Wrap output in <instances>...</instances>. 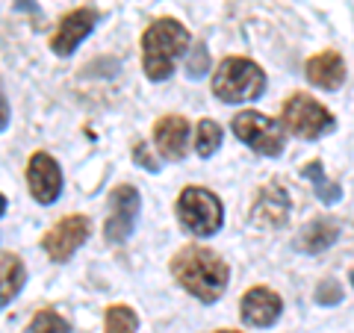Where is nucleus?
I'll return each instance as SVG.
<instances>
[{
    "instance_id": "2",
    "label": "nucleus",
    "mask_w": 354,
    "mask_h": 333,
    "mask_svg": "<svg viewBox=\"0 0 354 333\" xmlns=\"http://www.w3.org/2000/svg\"><path fill=\"white\" fill-rule=\"evenodd\" d=\"M189 48V30L174 18H160L142 36V62L151 80H169L174 62Z\"/></svg>"
},
{
    "instance_id": "12",
    "label": "nucleus",
    "mask_w": 354,
    "mask_h": 333,
    "mask_svg": "<svg viewBox=\"0 0 354 333\" xmlns=\"http://www.w3.org/2000/svg\"><path fill=\"white\" fill-rule=\"evenodd\" d=\"M186 142H189V124L183 115H165L153 127V145L165 160H183L186 157Z\"/></svg>"
},
{
    "instance_id": "20",
    "label": "nucleus",
    "mask_w": 354,
    "mask_h": 333,
    "mask_svg": "<svg viewBox=\"0 0 354 333\" xmlns=\"http://www.w3.org/2000/svg\"><path fill=\"white\" fill-rule=\"evenodd\" d=\"M27 333H71V327L59 313H53V310H41V313L30 321Z\"/></svg>"
},
{
    "instance_id": "24",
    "label": "nucleus",
    "mask_w": 354,
    "mask_h": 333,
    "mask_svg": "<svg viewBox=\"0 0 354 333\" xmlns=\"http://www.w3.org/2000/svg\"><path fill=\"white\" fill-rule=\"evenodd\" d=\"M6 124H9V106L3 101V95H0V130H6Z\"/></svg>"
},
{
    "instance_id": "27",
    "label": "nucleus",
    "mask_w": 354,
    "mask_h": 333,
    "mask_svg": "<svg viewBox=\"0 0 354 333\" xmlns=\"http://www.w3.org/2000/svg\"><path fill=\"white\" fill-rule=\"evenodd\" d=\"M351 283H354V274H351Z\"/></svg>"
},
{
    "instance_id": "18",
    "label": "nucleus",
    "mask_w": 354,
    "mask_h": 333,
    "mask_svg": "<svg viewBox=\"0 0 354 333\" xmlns=\"http://www.w3.org/2000/svg\"><path fill=\"white\" fill-rule=\"evenodd\" d=\"M304 177L316 186L319 201H325V204H337L339 198H342V189H339L334 180H328L325 171H322V165H319V162H310L307 169H304Z\"/></svg>"
},
{
    "instance_id": "13",
    "label": "nucleus",
    "mask_w": 354,
    "mask_h": 333,
    "mask_svg": "<svg viewBox=\"0 0 354 333\" xmlns=\"http://www.w3.org/2000/svg\"><path fill=\"white\" fill-rule=\"evenodd\" d=\"M286 216H290V198L281 186H269L263 189V195L257 198L254 204V213H251V221L260 227H281Z\"/></svg>"
},
{
    "instance_id": "11",
    "label": "nucleus",
    "mask_w": 354,
    "mask_h": 333,
    "mask_svg": "<svg viewBox=\"0 0 354 333\" xmlns=\"http://www.w3.org/2000/svg\"><path fill=\"white\" fill-rule=\"evenodd\" d=\"M242 318L248 321V325L254 327H269L274 325V321L281 318V310H283V301L278 292L266 289V286H254V289H248L245 295H242Z\"/></svg>"
},
{
    "instance_id": "4",
    "label": "nucleus",
    "mask_w": 354,
    "mask_h": 333,
    "mask_svg": "<svg viewBox=\"0 0 354 333\" xmlns=\"http://www.w3.org/2000/svg\"><path fill=\"white\" fill-rule=\"evenodd\" d=\"M177 216H180L183 227L195 233V236H213L221 230V221H225V209L221 201L201 186H189L183 189L180 201H177Z\"/></svg>"
},
{
    "instance_id": "23",
    "label": "nucleus",
    "mask_w": 354,
    "mask_h": 333,
    "mask_svg": "<svg viewBox=\"0 0 354 333\" xmlns=\"http://www.w3.org/2000/svg\"><path fill=\"white\" fill-rule=\"evenodd\" d=\"M136 160L145 165V169H151V171H157V162H153L151 157H148V148H145V142H139L136 145Z\"/></svg>"
},
{
    "instance_id": "9",
    "label": "nucleus",
    "mask_w": 354,
    "mask_h": 333,
    "mask_svg": "<svg viewBox=\"0 0 354 333\" xmlns=\"http://www.w3.org/2000/svg\"><path fill=\"white\" fill-rule=\"evenodd\" d=\"M86 236H88V218L68 216L48 230V236H44V251H48L50 260L65 263L86 242Z\"/></svg>"
},
{
    "instance_id": "3",
    "label": "nucleus",
    "mask_w": 354,
    "mask_h": 333,
    "mask_svg": "<svg viewBox=\"0 0 354 333\" xmlns=\"http://www.w3.org/2000/svg\"><path fill=\"white\" fill-rule=\"evenodd\" d=\"M266 88V74L257 62L245 57H227L213 77V92L225 104H242L260 97Z\"/></svg>"
},
{
    "instance_id": "1",
    "label": "nucleus",
    "mask_w": 354,
    "mask_h": 333,
    "mask_svg": "<svg viewBox=\"0 0 354 333\" xmlns=\"http://www.w3.org/2000/svg\"><path fill=\"white\" fill-rule=\"evenodd\" d=\"M171 274L177 277V283L183 286L189 295H195L198 301L213 304L218 301L227 289V263L218 257L216 251L201 248V245H186L177 257L171 260Z\"/></svg>"
},
{
    "instance_id": "5",
    "label": "nucleus",
    "mask_w": 354,
    "mask_h": 333,
    "mask_svg": "<svg viewBox=\"0 0 354 333\" xmlns=\"http://www.w3.org/2000/svg\"><path fill=\"white\" fill-rule=\"evenodd\" d=\"M283 127L298 139H319L334 130V115L310 95L295 92L283 104Z\"/></svg>"
},
{
    "instance_id": "21",
    "label": "nucleus",
    "mask_w": 354,
    "mask_h": 333,
    "mask_svg": "<svg viewBox=\"0 0 354 333\" xmlns=\"http://www.w3.org/2000/svg\"><path fill=\"white\" fill-rule=\"evenodd\" d=\"M207 68H209V57H207V50H204V48H195V50H192V57H189V65H186V71H189V77L195 80V77L207 74Z\"/></svg>"
},
{
    "instance_id": "14",
    "label": "nucleus",
    "mask_w": 354,
    "mask_h": 333,
    "mask_svg": "<svg viewBox=\"0 0 354 333\" xmlns=\"http://www.w3.org/2000/svg\"><path fill=\"white\" fill-rule=\"evenodd\" d=\"M307 80L319 88L334 92V88H339L342 80H346V62H342V57L337 50L319 53V57H313L307 62Z\"/></svg>"
},
{
    "instance_id": "8",
    "label": "nucleus",
    "mask_w": 354,
    "mask_h": 333,
    "mask_svg": "<svg viewBox=\"0 0 354 333\" xmlns=\"http://www.w3.org/2000/svg\"><path fill=\"white\" fill-rule=\"evenodd\" d=\"M27 183L30 195L39 204H53L62 192V171L50 153H32L27 165Z\"/></svg>"
},
{
    "instance_id": "10",
    "label": "nucleus",
    "mask_w": 354,
    "mask_h": 333,
    "mask_svg": "<svg viewBox=\"0 0 354 333\" xmlns=\"http://www.w3.org/2000/svg\"><path fill=\"white\" fill-rule=\"evenodd\" d=\"M95 24H97L95 9H88V6L74 9V12H68L59 21V30L53 32V39H50V50L57 53V57H71L77 50V44L95 30Z\"/></svg>"
},
{
    "instance_id": "16",
    "label": "nucleus",
    "mask_w": 354,
    "mask_h": 333,
    "mask_svg": "<svg viewBox=\"0 0 354 333\" xmlns=\"http://www.w3.org/2000/svg\"><path fill=\"white\" fill-rule=\"evenodd\" d=\"M339 236V227L334 225V221H313L310 227H304L301 239H298V248L307 251V254H319L330 248Z\"/></svg>"
},
{
    "instance_id": "22",
    "label": "nucleus",
    "mask_w": 354,
    "mask_h": 333,
    "mask_svg": "<svg viewBox=\"0 0 354 333\" xmlns=\"http://www.w3.org/2000/svg\"><path fill=\"white\" fill-rule=\"evenodd\" d=\"M339 298H342V292H339V286H337L334 280H325V283L316 289V301L325 304V307H334Z\"/></svg>"
},
{
    "instance_id": "25",
    "label": "nucleus",
    "mask_w": 354,
    "mask_h": 333,
    "mask_svg": "<svg viewBox=\"0 0 354 333\" xmlns=\"http://www.w3.org/2000/svg\"><path fill=\"white\" fill-rule=\"evenodd\" d=\"M3 213H6V198L0 195V216H3Z\"/></svg>"
},
{
    "instance_id": "17",
    "label": "nucleus",
    "mask_w": 354,
    "mask_h": 333,
    "mask_svg": "<svg viewBox=\"0 0 354 333\" xmlns=\"http://www.w3.org/2000/svg\"><path fill=\"white\" fill-rule=\"evenodd\" d=\"M221 145V127L216 124V121H209V118H201L198 121V130H195V151H198V157H213V153L218 151Z\"/></svg>"
},
{
    "instance_id": "15",
    "label": "nucleus",
    "mask_w": 354,
    "mask_h": 333,
    "mask_svg": "<svg viewBox=\"0 0 354 333\" xmlns=\"http://www.w3.org/2000/svg\"><path fill=\"white\" fill-rule=\"evenodd\" d=\"M24 280H27L24 263H21L15 254H6V257H0V307H6L21 292Z\"/></svg>"
},
{
    "instance_id": "26",
    "label": "nucleus",
    "mask_w": 354,
    "mask_h": 333,
    "mask_svg": "<svg viewBox=\"0 0 354 333\" xmlns=\"http://www.w3.org/2000/svg\"><path fill=\"white\" fill-rule=\"evenodd\" d=\"M216 333H239V330H216Z\"/></svg>"
},
{
    "instance_id": "19",
    "label": "nucleus",
    "mask_w": 354,
    "mask_h": 333,
    "mask_svg": "<svg viewBox=\"0 0 354 333\" xmlns=\"http://www.w3.org/2000/svg\"><path fill=\"white\" fill-rule=\"evenodd\" d=\"M136 327H139V318L130 307L115 304L106 310V333H136Z\"/></svg>"
},
{
    "instance_id": "7",
    "label": "nucleus",
    "mask_w": 354,
    "mask_h": 333,
    "mask_svg": "<svg viewBox=\"0 0 354 333\" xmlns=\"http://www.w3.org/2000/svg\"><path fill=\"white\" fill-rule=\"evenodd\" d=\"M136 216H139V192L133 186H115L109 195V216L104 221V236L113 245L127 242V236L136 227Z\"/></svg>"
},
{
    "instance_id": "6",
    "label": "nucleus",
    "mask_w": 354,
    "mask_h": 333,
    "mask_svg": "<svg viewBox=\"0 0 354 333\" xmlns=\"http://www.w3.org/2000/svg\"><path fill=\"white\" fill-rule=\"evenodd\" d=\"M234 133L263 157H278L283 151V127L263 113H239L234 118Z\"/></svg>"
}]
</instances>
